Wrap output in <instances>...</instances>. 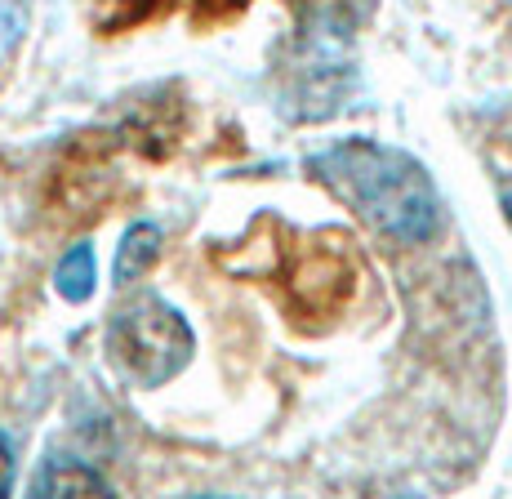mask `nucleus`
Returning a JSON list of instances; mask_svg holds the SVG:
<instances>
[{"label":"nucleus","mask_w":512,"mask_h":499,"mask_svg":"<svg viewBox=\"0 0 512 499\" xmlns=\"http://www.w3.org/2000/svg\"><path fill=\"white\" fill-rule=\"evenodd\" d=\"M499 201H504V214H508V223H512V179L499 183Z\"/></svg>","instance_id":"8"},{"label":"nucleus","mask_w":512,"mask_h":499,"mask_svg":"<svg viewBox=\"0 0 512 499\" xmlns=\"http://www.w3.org/2000/svg\"><path fill=\"white\" fill-rule=\"evenodd\" d=\"M9 486H14V446L0 433V495H9Z\"/></svg>","instance_id":"7"},{"label":"nucleus","mask_w":512,"mask_h":499,"mask_svg":"<svg viewBox=\"0 0 512 499\" xmlns=\"http://www.w3.org/2000/svg\"><path fill=\"white\" fill-rule=\"evenodd\" d=\"M32 495H112L103 473H94L81 459H49L41 473L32 477Z\"/></svg>","instance_id":"3"},{"label":"nucleus","mask_w":512,"mask_h":499,"mask_svg":"<svg viewBox=\"0 0 512 499\" xmlns=\"http://www.w3.org/2000/svg\"><path fill=\"white\" fill-rule=\"evenodd\" d=\"M94 281H98V263H94V250L85 246H72L58 259V268H54V290L63 295L67 303H85L94 295Z\"/></svg>","instance_id":"5"},{"label":"nucleus","mask_w":512,"mask_h":499,"mask_svg":"<svg viewBox=\"0 0 512 499\" xmlns=\"http://www.w3.org/2000/svg\"><path fill=\"white\" fill-rule=\"evenodd\" d=\"M18 32H23V5L18 0H0V50H9Z\"/></svg>","instance_id":"6"},{"label":"nucleus","mask_w":512,"mask_h":499,"mask_svg":"<svg viewBox=\"0 0 512 499\" xmlns=\"http://www.w3.org/2000/svg\"><path fill=\"white\" fill-rule=\"evenodd\" d=\"M308 170L383 237L406 241V246L437 237L441 197L428 170L401 148L374 139H343L312 156Z\"/></svg>","instance_id":"1"},{"label":"nucleus","mask_w":512,"mask_h":499,"mask_svg":"<svg viewBox=\"0 0 512 499\" xmlns=\"http://www.w3.org/2000/svg\"><path fill=\"white\" fill-rule=\"evenodd\" d=\"M161 228L156 223H130L116 246V263H112V277L116 286H134L143 272H152V263L161 259Z\"/></svg>","instance_id":"4"},{"label":"nucleus","mask_w":512,"mask_h":499,"mask_svg":"<svg viewBox=\"0 0 512 499\" xmlns=\"http://www.w3.org/2000/svg\"><path fill=\"white\" fill-rule=\"evenodd\" d=\"M192 326L156 295H139L125 308H116L112 326H107V352H112L116 370L139 388H161L192 361Z\"/></svg>","instance_id":"2"}]
</instances>
